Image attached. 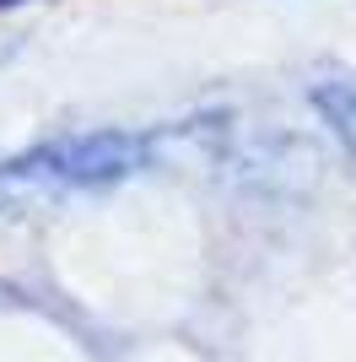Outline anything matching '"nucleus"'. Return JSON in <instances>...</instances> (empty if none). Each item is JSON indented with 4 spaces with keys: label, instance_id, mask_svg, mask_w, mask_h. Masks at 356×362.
<instances>
[{
    "label": "nucleus",
    "instance_id": "1",
    "mask_svg": "<svg viewBox=\"0 0 356 362\" xmlns=\"http://www.w3.org/2000/svg\"><path fill=\"white\" fill-rule=\"evenodd\" d=\"M146 163V141L130 130H87V136H59L49 146H38L32 157H22V173L54 184H114L124 173Z\"/></svg>",
    "mask_w": 356,
    "mask_h": 362
},
{
    "label": "nucleus",
    "instance_id": "2",
    "mask_svg": "<svg viewBox=\"0 0 356 362\" xmlns=\"http://www.w3.org/2000/svg\"><path fill=\"white\" fill-rule=\"evenodd\" d=\"M313 108H319L324 124L356 151V81H319V87H313Z\"/></svg>",
    "mask_w": 356,
    "mask_h": 362
},
{
    "label": "nucleus",
    "instance_id": "3",
    "mask_svg": "<svg viewBox=\"0 0 356 362\" xmlns=\"http://www.w3.org/2000/svg\"><path fill=\"white\" fill-rule=\"evenodd\" d=\"M0 6H16V0H0Z\"/></svg>",
    "mask_w": 356,
    "mask_h": 362
}]
</instances>
